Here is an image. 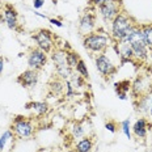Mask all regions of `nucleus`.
Masks as SVG:
<instances>
[{
    "label": "nucleus",
    "mask_w": 152,
    "mask_h": 152,
    "mask_svg": "<svg viewBox=\"0 0 152 152\" xmlns=\"http://www.w3.org/2000/svg\"><path fill=\"white\" fill-rule=\"evenodd\" d=\"M51 61L54 62L55 67H58V66L67 64V50L58 49V50H55V51H53V54H51Z\"/></svg>",
    "instance_id": "13"
},
{
    "label": "nucleus",
    "mask_w": 152,
    "mask_h": 152,
    "mask_svg": "<svg viewBox=\"0 0 152 152\" xmlns=\"http://www.w3.org/2000/svg\"><path fill=\"white\" fill-rule=\"evenodd\" d=\"M147 121H145L144 118H139L137 122L134 123V126H132V132L135 134V137L138 138H145V135H147Z\"/></svg>",
    "instance_id": "12"
},
{
    "label": "nucleus",
    "mask_w": 152,
    "mask_h": 152,
    "mask_svg": "<svg viewBox=\"0 0 152 152\" xmlns=\"http://www.w3.org/2000/svg\"><path fill=\"white\" fill-rule=\"evenodd\" d=\"M50 89H51L54 94H61V93H63V91H64V83H63L62 80H59V79H56V80L51 81Z\"/></svg>",
    "instance_id": "20"
},
{
    "label": "nucleus",
    "mask_w": 152,
    "mask_h": 152,
    "mask_svg": "<svg viewBox=\"0 0 152 152\" xmlns=\"http://www.w3.org/2000/svg\"><path fill=\"white\" fill-rule=\"evenodd\" d=\"M26 107L29 110H31L34 114H37V115H43V114L47 113V110H49L47 104L42 102V101H33V102L28 104Z\"/></svg>",
    "instance_id": "15"
},
{
    "label": "nucleus",
    "mask_w": 152,
    "mask_h": 152,
    "mask_svg": "<svg viewBox=\"0 0 152 152\" xmlns=\"http://www.w3.org/2000/svg\"><path fill=\"white\" fill-rule=\"evenodd\" d=\"M148 84L145 83V79L144 77H137V80L134 81V84L131 85L132 92H134L135 96H143L144 92H148Z\"/></svg>",
    "instance_id": "14"
},
{
    "label": "nucleus",
    "mask_w": 152,
    "mask_h": 152,
    "mask_svg": "<svg viewBox=\"0 0 152 152\" xmlns=\"http://www.w3.org/2000/svg\"><path fill=\"white\" fill-rule=\"evenodd\" d=\"M17 81L23 85V87H26V88L33 87L38 81V71L29 68V69H26V71L21 72L20 76L17 77Z\"/></svg>",
    "instance_id": "8"
},
{
    "label": "nucleus",
    "mask_w": 152,
    "mask_h": 152,
    "mask_svg": "<svg viewBox=\"0 0 152 152\" xmlns=\"http://www.w3.org/2000/svg\"><path fill=\"white\" fill-rule=\"evenodd\" d=\"M49 21L53 25H55V26H58V28H62L63 26V24L61 23L59 20H55V18H49Z\"/></svg>",
    "instance_id": "28"
},
{
    "label": "nucleus",
    "mask_w": 152,
    "mask_h": 152,
    "mask_svg": "<svg viewBox=\"0 0 152 152\" xmlns=\"http://www.w3.org/2000/svg\"><path fill=\"white\" fill-rule=\"evenodd\" d=\"M79 61H80V56H79L77 53H75V51H67V64L72 69L76 68V66H77Z\"/></svg>",
    "instance_id": "19"
},
{
    "label": "nucleus",
    "mask_w": 152,
    "mask_h": 152,
    "mask_svg": "<svg viewBox=\"0 0 152 152\" xmlns=\"http://www.w3.org/2000/svg\"><path fill=\"white\" fill-rule=\"evenodd\" d=\"M47 62V54L42 51L41 49H33L28 55V66L30 69L39 71L46 66Z\"/></svg>",
    "instance_id": "6"
},
{
    "label": "nucleus",
    "mask_w": 152,
    "mask_h": 152,
    "mask_svg": "<svg viewBox=\"0 0 152 152\" xmlns=\"http://www.w3.org/2000/svg\"><path fill=\"white\" fill-rule=\"evenodd\" d=\"M43 3H45V0H33V7L36 9H38V8L42 7Z\"/></svg>",
    "instance_id": "27"
},
{
    "label": "nucleus",
    "mask_w": 152,
    "mask_h": 152,
    "mask_svg": "<svg viewBox=\"0 0 152 152\" xmlns=\"http://www.w3.org/2000/svg\"><path fill=\"white\" fill-rule=\"evenodd\" d=\"M33 39L37 42L38 49H41L46 54L50 53L54 49V39L51 36V31L47 29H41V30H38L37 33H34Z\"/></svg>",
    "instance_id": "4"
},
{
    "label": "nucleus",
    "mask_w": 152,
    "mask_h": 152,
    "mask_svg": "<svg viewBox=\"0 0 152 152\" xmlns=\"http://www.w3.org/2000/svg\"><path fill=\"white\" fill-rule=\"evenodd\" d=\"M4 21L9 29H17L18 26V15L16 9L11 5H7L4 9Z\"/></svg>",
    "instance_id": "10"
},
{
    "label": "nucleus",
    "mask_w": 152,
    "mask_h": 152,
    "mask_svg": "<svg viewBox=\"0 0 152 152\" xmlns=\"http://www.w3.org/2000/svg\"><path fill=\"white\" fill-rule=\"evenodd\" d=\"M83 45L87 50H89L91 53H99L102 54L106 50L107 45H109V38L106 34L99 33V31H92V33L87 34L83 39Z\"/></svg>",
    "instance_id": "2"
},
{
    "label": "nucleus",
    "mask_w": 152,
    "mask_h": 152,
    "mask_svg": "<svg viewBox=\"0 0 152 152\" xmlns=\"http://www.w3.org/2000/svg\"><path fill=\"white\" fill-rule=\"evenodd\" d=\"M93 148V142L91 140V138H83L76 143L75 151L76 152H91Z\"/></svg>",
    "instance_id": "17"
},
{
    "label": "nucleus",
    "mask_w": 152,
    "mask_h": 152,
    "mask_svg": "<svg viewBox=\"0 0 152 152\" xmlns=\"http://www.w3.org/2000/svg\"><path fill=\"white\" fill-rule=\"evenodd\" d=\"M76 72H77L79 75H81L84 79H88L89 77V72H88V68H87V66H85V63L83 59H80L77 63V66H76Z\"/></svg>",
    "instance_id": "21"
},
{
    "label": "nucleus",
    "mask_w": 152,
    "mask_h": 152,
    "mask_svg": "<svg viewBox=\"0 0 152 152\" xmlns=\"http://www.w3.org/2000/svg\"><path fill=\"white\" fill-rule=\"evenodd\" d=\"M118 54H119V56H121V59H122V63L129 62V61H131V59L134 58L131 46H130V43H127V42H119Z\"/></svg>",
    "instance_id": "11"
},
{
    "label": "nucleus",
    "mask_w": 152,
    "mask_h": 152,
    "mask_svg": "<svg viewBox=\"0 0 152 152\" xmlns=\"http://www.w3.org/2000/svg\"><path fill=\"white\" fill-rule=\"evenodd\" d=\"M132 20L125 13H119L115 18L112 21V37L115 41L121 42L123 41V38L127 36V33L131 30V28L134 26Z\"/></svg>",
    "instance_id": "1"
},
{
    "label": "nucleus",
    "mask_w": 152,
    "mask_h": 152,
    "mask_svg": "<svg viewBox=\"0 0 152 152\" xmlns=\"http://www.w3.org/2000/svg\"><path fill=\"white\" fill-rule=\"evenodd\" d=\"M148 113H150V115L152 117V93L150 96V109H148Z\"/></svg>",
    "instance_id": "30"
},
{
    "label": "nucleus",
    "mask_w": 152,
    "mask_h": 152,
    "mask_svg": "<svg viewBox=\"0 0 152 152\" xmlns=\"http://www.w3.org/2000/svg\"><path fill=\"white\" fill-rule=\"evenodd\" d=\"M84 135V129L83 126L80 125V123H75L74 126H72V137L74 138H83Z\"/></svg>",
    "instance_id": "23"
},
{
    "label": "nucleus",
    "mask_w": 152,
    "mask_h": 152,
    "mask_svg": "<svg viewBox=\"0 0 152 152\" xmlns=\"http://www.w3.org/2000/svg\"><path fill=\"white\" fill-rule=\"evenodd\" d=\"M96 66H97V69L100 71V74H102L105 76H110L117 71V67L113 64V62L110 61L109 56L104 53L100 54L96 58Z\"/></svg>",
    "instance_id": "7"
},
{
    "label": "nucleus",
    "mask_w": 152,
    "mask_h": 152,
    "mask_svg": "<svg viewBox=\"0 0 152 152\" xmlns=\"http://www.w3.org/2000/svg\"><path fill=\"white\" fill-rule=\"evenodd\" d=\"M3 69H4V58H3V56H0V75H1Z\"/></svg>",
    "instance_id": "29"
},
{
    "label": "nucleus",
    "mask_w": 152,
    "mask_h": 152,
    "mask_svg": "<svg viewBox=\"0 0 152 152\" xmlns=\"http://www.w3.org/2000/svg\"><path fill=\"white\" fill-rule=\"evenodd\" d=\"M105 129L107 130V131H110V132H115V123L114 122H106Z\"/></svg>",
    "instance_id": "25"
},
{
    "label": "nucleus",
    "mask_w": 152,
    "mask_h": 152,
    "mask_svg": "<svg viewBox=\"0 0 152 152\" xmlns=\"http://www.w3.org/2000/svg\"><path fill=\"white\" fill-rule=\"evenodd\" d=\"M94 26H96V16L92 13H85L83 15V17L80 18V24H79V29L80 31L87 36L93 31Z\"/></svg>",
    "instance_id": "9"
},
{
    "label": "nucleus",
    "mask_w": 152,
    "mask_h": 152,
    "mask_svg": "<svg viewBox=\"0 0 152 152\" xmlns=\"http://www.w3.org/2000/svg\"><path fill=\"white\" fill-rule=\"evenodd\" d=\"M140 29H142V36H143V41L145 46L152 50V24L142 25Z\"/></svg>",
    "instance_id": "16"
},
{
    "label": "nucleus",
    "mask_w": 152,
    "mask_h": 152,
    "mask_svg": "<svg viewBox=\"0 0 152 152\" xmlns=\"http://www.w3.org/2000/svg\"><path fill=\"white\" fill-rule=\"evenodd\" d=\"M101 17L105 21H113L119 13H121V1L119 0H110L105 4L99 7Z\"/></svg>",
    "instance_id": "5"
},
{
    "label": "nucleus",
    "mask_w": 152,
    "mask_h": 152,
    "mask_svg": "<svg viewBox=\"0 0 152 152\" xmlns=\"http://www.w3.org/2000/svg\"><path fill=\"white\" fill-rule=\"evenodd\" d=\"M89 1H91V4L96 5V7H100V5H102V4H105V3L110 1V0H89Z\"/></svg>",
    "instance_id": "26"
},
{
    "label": "nucleus",
    "mask_w": 152,
    "mask_h": 152,
    "mask_svg": "<svg viewBox=\"0 0 152 152\" xmlns=\"http://www.w3.org/2000/svg\"><path fill=\"white\" fill-rule=\"evenodd\" d=\"M12 130H13L15 135L20 139H26L30 138L34 132V127L31 125L29 119L24 118V117H17L15 119L13 125H12Z\"/></svg>",
    "instance_id": "3"
},
{
    "label": "nucleus",
    "mask_w": 152,
    "mask_h": 152,
    "mask_svg": "<svg viewBox=\"0 0 152 152\" xmlns=\"http://www.w3.org/2000/svg\"><path fill=\"white\" fill-rule=\"evenodd\" d=\"M69 84L72 85V88L76 91V89H79V88H81L84 85V77L81 75H74L72 74L71 75V77H69Z\"/></svg>",
    "instance_id": "18"
},
{
    "label": "nucleus",
    "mask_w": 152,
    "mask_h": 152,
    "mask_svg": "<svg viewBox=\"0 0 152 152\" xmlns=\"http://www.w3.org/2000/svg\"><path fill=\"white\" fill-rule=\"evenodd\" d=\"M12 137H13V134H12V131H9V130H7V131L3 132L1 137H0V151L4 150V147H5V144H7V142H8Z\"/></svg>",
    "instance_id": "22"
},
{
    "label": "nucleus",
    "mask_w": 152,
    "mask_h": 152,
    "mask_svg": "<svg viewBox=\"0 0 152 152\" xmlns=\"http://www.w3.org/2000/svg\"><path fill=\"white\" fill-rule=\"evenodd\" d=\"M121 126H122L123 134H125L126 137L130 139V138H131V130H130V119H125V121L121 123Z\"/></svg>",
    "instance_id": "24"
}]
</instances>
